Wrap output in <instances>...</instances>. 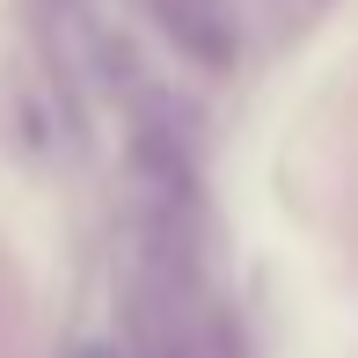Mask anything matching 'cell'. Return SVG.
Wrapping results in <instances>:
<instances>
[{"instance_id": "6da1fadb", "label": "cell", "mask_w": 358, "mask_h": 358, "mask_svg": "<svg viewBox=\"0 0 358 358\" xmlns=\"http://www.w3.org/2000/svg\"><path fill=\"white\" fill-rule=\"evenodd\" d=\"M161 15H169V29L198 59H213V66L234 59V22H227V8H213V0H161Z\"/></svg>"}, {"instance_id": "7a4b0ae2", "label": "cell", "mask_w": 358, "mask_h": 358, "mask_svg": "<svg viewBox=\"0 0 358 358\" xmlns=\"http://www.w3.org/2000/svg\"><path fill=\"white\" fill-rule=\"evenodd\" d=\"M66 358H124V351H117V344H73Z\"/></svg>"}]
</instances>
